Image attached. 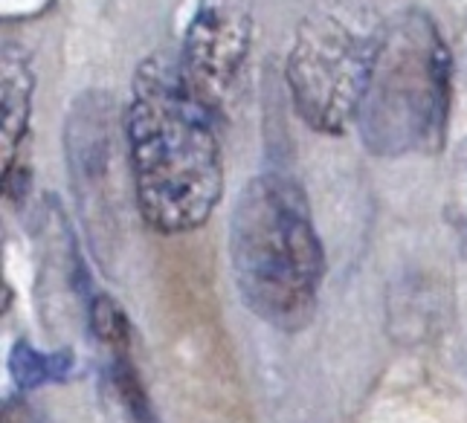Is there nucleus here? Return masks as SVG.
Here are the masks:
<instances>
[{"mask_svg": "<svg viewBox=\"0 0 467 423\" xmlns=\"http://www.w3.org/2000/svg\"><path fill=\"white\" fill-rule=\"evenodd\" d=\"M125 142L142 221L163 235L201 230L223 194V160L215 110L189 88L177 58L140 61Z\"/></svg>", "mask_w": 467, "mask_h": 423, "instance_id": "obj_1", "label": "nucleus"}, {"mask_svg": "<svg viewBox=\"0 0 467 423\" xmlns=\"http://www.w3.org/2000/svg\"><path fill=\"white\" fill-rule=\"evenodd\" d=\"M230 267L241 302L279 331H299L317 311L326 253L308 194L276 171L253 177L230 215Z\"/></svg>", "mask_w": 467, "mask_h": 423, "instance_id": "obj_2", "label": "nucleus"}, {"mask_svg": "<svg viewBox=\"0 0 467 423\" xmlns=\"http://www.w3.org/2000/svg\"><path fill=\"white\" fill-rule=\"evenodd\" d=\"M453 99V58L430 15L410 9L378 32L358 113L368 154L383 160L439 154Z\"/></svg>", "mask_w": 467, "mask_h": 423, "instance_id": "obj_3", "label": "nucleus"}, {"mask_svg": "<svg viewBox=\"0 0 467 423\" xmlns=\"http://www.w3.org/2000/svg\"><path fill=\"white\" fill-rule=\"evenodd\" d=\"M378 36L351 29L334 12L308 15L285 61V81L299 119L319 134L340 137L358 125Z\"/></svg>", "mask_w": 467, "mask_h": 423, "instance_id": "obj_4", "label": "nucleus"}, {"mask_svg": "<svg viewBox=\"0 0 467 423\" xmlns=\"http://www.w3.org/2000/svg\"><path fill=\"white\" fill-rule=\"evenodd\" d=\"M253 44V12L247 0H198L183 32L177 64L189 88L213 110L235 88Z\"/></svg>", "mask_w": 467, "mask_h": 423, "instance_id": "obj_5", "label": "nucleus"}, {"mask_svg": "<svg viewBox=\"0 0 467 423\" xmlns=\"http://www.w3.org/2000/svg\"><path fill=\"white\" fill-rule=\"evenodd\" d=\"M32 93H36V70L29 56L18 44H4L0 58V166H4L6 191L15 186L21 149L29 134Z\"/></svg>", "mask_w": 467, "mask_h": 423, "instance_id": "obj_6", "label": "nucleus"}, {"mask_svg": "<svg viewBox=\"0 0 467 423\" xmlns=\"http://www.w3.org/2000/svg\"><path fill=\"white\" fill-rule=\"evenodd\" d=\"M105 383L108 392L119 406L125 423H160L154 415L151 397L142 388V380L131 360V339L117 346H105Z\"/></svg>", "mask_w": 467, "mask_h": 423, "instance_id": "obj_7", "label": "nucleus"}, {"mask_svg": "<svg viewBox=\"0 0 467 423\" xmlns=\"http://www.w3.org/2000/svg\"><path fill=\"white\" fill-rule=\"evenodd\" d=\"M70 354H41L29 348L26 343H18L9 356V371L24 388H36L41 383L61 380L70 371Z\"/></svg>", "mask_w": 467, "mask_h": 423, "instance_id": "obj_8", "label": "nucleus"}, {"mask_svg": "<svg viewBox=\"0 0 467 423\" xmlns=\"http://www.w3.org/2000/svg\"><path fill=\"white\" fill-rule=\"evenodd\" d=\"M447 209H450V218H453L456 230H459V238L467 250V145L459 154V162H456V174H453V194H450L447 201Z\"/></svg>", "mask_w": 467, "mask_h": 423, "instance_id": "obj_9", "label": "nucleus"}, {"mask_svg": "<svg viewBox=\"0 0 467 423\" xmlns=\"http://www.w3.org/2000/svg\"><path fill=\"white\" fill-rule=\"evenodd\" d=\"M4 423H41L36 412H29L21 403H6L4 409Z\"/></svg>", "mask_w": 467, "mask_h": 423, "instance_id": "obj_10", "label": "nucleus"}]
</instances>
